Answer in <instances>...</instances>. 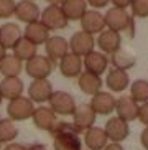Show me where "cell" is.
Here are the masks:
<instances>
[{
    "instance_id": "obj_1",
    "label": "cell",
    "mask_w": 148,
    "mask_h": 150,
    "mask_svg": "<svg viewBox=\"0 0 148 150\" xmlns=\"http://www.w3.org/2000/svg\"><path fill=\"white\" fill-rule=\"evenodd\" d=\"M53 134L54 150H82V142L68 122H56L49 130Z\"/></svg>"
},
{
    "instance_id": "obj_2",
    "label": "cell",
    "mask_w": 148,
    "mask_h": 150,
    "mask_svg": "<svg viewBox=\"0 0 148 150\" xmlns=\"http://www.w3.org/2000/svg\"><path fill=\"white\" fill-rule=\"evenodd\" d=\"M25 71L31 79H48V76L53 71V61L48 56L35 54L31 59L26 61Z\"/></svg>"
},
{
    "instance_id": "obj_3",
    "label": "cell",
    "mask_w": 148,
    "mask_h": 150,
    "mask_svg": "<svg viewBox=\"0 0 148 150\" xmlns=\"http://www.w3.org/2000/svg\"><path fill=\"white\" fill-rule=\"evenodd\" d=\"M48 102H49L48 107L56 115H73L74 109H76L74 97L66 91H53Z\"/></svg>"
},
{
    "instance_id": "obj_4",
    "label": "cell",
    "mask_w": 148,
    "mask_h": 150,
    "mask_svg": "<svg viewBox=\"0 0 148 150\" xmlns=\"http://www.w3.org/2000/svg\"><path fill=\"white\" fill-rule=\"evenodd\" d=\"M105 20V27L107 30L112 31H127L132 28V18L130 15L127 13V10L123 8H117V7H112V8L107 10V13L104 15Z\"/></svg>"
},
{
    "instance_id": "obj_5",
    "label": "cell",
    "mask_w": 148,
    "mask_h": 150,
    "mask_svg": "<svg viewBox=\"0 0 148 150\" xmlns=\"http://www.w3.org/2000/svg\"><path fill=\"white\" fill-rule=\"evenodd\" d=\"M39 22L43 23L49 31H56V30L66 28L68 18L64 17V13H63V10L59 5H48L39 13Z\"/></svg>"
},
{
    "instance_id": "obj_6",
    "label": "cell",
    "mask_w": 148,
    "mask_h": 150,
    "mask_svg": "<svg viewBox=\"0 0 148 150\" xmlns=\"http://www.w3.org/2000/svg\"><path fill=\"white\" fill-rule=\"evenodd\" d=\"M7 112H8V117L15 122V120H26L30 119L33 112H35V106L33 102L28 99V97H17V99H12L7 106Z\"/></svg>"
},
{
    "instance_id": "obj_7",
    "label": "cell",
    "mask_w": 148,
    "mask_h": 150,
    "mask_svg": "<svg viewBox=\"0 0 148 150\" xmlns=\"http://www.w3.org/2000/svg\"><path fill=\"white\" fill-rule=\"evenodd\" d=\"M69 43V51L78 56L84 58L86 54H89L91 51H94V46H96V40H94V35L91 33H86V31H78L71 36Z\"/></svg>"
},
{
    "instance_id": "obj_8",
    "label": "cell",
    "mask_w": 148,
    "mask_h": 150,
    "mask_svg": "<svg viewBox=\"0 0 148 150\" xmlns=\"http://www.w3.org/2000/svg\"><path fill=\"white\" fill-rule=\"evenodd\" d=\"M105 134H107V139L110 142H115V144H120L123 142L128 137L130 134V127H128V122L122 120L120 117H110L107 122H105V127H104Z\"/></svg>"
},
{
    "instance_id": "obj_9",
    "label": "cell",
    "mask_w": 148,
    "mask_h": 150,
    "mask_svg": "<svg viewBox=\"0 0 148 150\" xmlns=\"http://www.w3.org/2000/svg\"><path fill=\"white\" fill-rule=\"evenodd\" d=\"M96 112L92 110V107L89 104H81L76 106L73 112V125L78 130H87V129L94 127L96 124Z\"/></svg>"
},
{
    "instance_id": "obj_10",
    "label": "cell",
    "mask_w": 148,
    "mask_h": 150,
    "mask_svg": "<svg viewBox=\"0 0 148 150\" xmlns=\"http://www.w3.org/2000/svg\"><path fill=\"white\" fill-rule=\"evenodd\" d=\"M97 46H99L100 53L113 54L115 51H118L122 48V36L117 31L104 30V31H100L99 36H97Z\"/></svg>"
},
{
    "instance_id": "obj_11",
    "label": "cell",
    "mask_w": 148,
    "mask_h": 150,
    "mask_svg": "<svg viewBox=\"0 0 148 150\" xmlns=\"http://www.w3.org/2000/svg\"><path fill=\"white\" fill-rule=\"evenodd\" d=\"M44 48H46V56L51 59L53 63L59 61L61 58H64L66 54L69 53V43L66 38L63 36H49L48 41L44 43Z\"/></svg>"
},
{
    "instance_id": "obj_12",
    "label": "cell",
    "mask_w": 148,
    "mask_h": 150,
    "mask_svg": "<svg viewBox=\"0 0 148 150\" xmlns=\"http://www.w3.org/2000/svg\"><path fill=\"white\" fill-rule=\"evenodd\" d=\"M82 66L86 71L92 73V74H97L100 76L102 73L107 71V66H109V58L107 54L100 53V51H91L89 54L82 58Z\"/></svg>"
},
{
    "instance_id": "obj_13",
    "label": "cell",
    "mask_w": 148,
    "mask_h": 150,
    "mask_svg": "<svg viewBox=\"0 0 148 150\" xmlns=\"http://www.w3.org/2000/svg\"><path fill=\"white\" fill-rule=\"evenodd\" d=\"M53 94V86L48 79H33L28 88V99L33 104L38 102H46Z\"/></svg>"
},
{
    "instance_id": "obj_14",
    "label": "cell",
    "mask_w": 148,
    "mask_h": 150,
    "mask_svg": "<svg viewBox=\"0 0 148 150\" xmlns=\"http://www.w3.org/2000/svg\"><path fill=\"white\" fill-rule=\"evenodd\" d=\"M79 22H81V28H82V31L91 33V35H96V33H100V31L105 30L104 15L99 13V12H97V10H94V8L87 10Z\"/></svg>"
},
{
    "instance_id": "obj_15",
    "label": "cell",
    "mask_w": 148,
    "mask_h": 150,
    "mask_svg": "<svg viewBox=\"0 0 148 150\" xmlns=\"http://www.w3.org/2000/svg\"><path fill=\"white\" fill-rule=\"evenodd\" d=\"M115 112L125 122H132L138 117V104L130 96H122L115 99Z\"/></svg>"
},
{
    "instance_id": "obj_16",
    "label": "cell",
    "mask_w": 148,
    "mask_h": 150,
    "mask_svg": "<svg viewBox=\"0 0 148 150\" xmlns=\"http://www.w3.org/2000/svg\"><path fill=\"white\" fill-rule=\"evenodd\" d=\"M89 106L92 107V110L99 115H109L110 112L115 110V97L110 93L105 91H99L97 94L92 96V101Z\"/></svg>"
},
{
    "instance_id": "obj_17",
    "label": "cell",
    "mask_w": 148,
    "mask_h": 150,
    "mask_svg": "<svg viewBox=\"0 0 148 150\" xmlns=\"http://www.w3.org/2000/svg\"><path fill=\"white\" fill-rule=\"evenodd\" d=\"M39 7L31 2V0H22L15 5V17L20 20V22H25L26 25L28 23H33V22H38L39 20Z\"/></svg>"
},
{
    "instance_id": "obj_18",
    "label": "cell",
    "mask_w": 148,
    "mask_h": 150,
    "mask_svg": "<svg viewBox=\"0 0 148 150\" xmlns=\"http://www.w3.org/2000/svg\"><path fill=\"white\" fill-rule=\"evenodd\" d=\"M59 71L64 78H78L82 73V58L69 51L64 58L59 59Z\"/></svg>"
},
{
    "instance_id": "obj_19",
    "label": "cell",
    "mask_w": 148,
    "mask_h": 150,
    "mask_svg": "<svg viewBox=\"0 0 148 150\" xmlns=\"http://www.w3.org/2000/svg\"><path fill=\"white\" fill-rule=\"evenodd\" d=\"M49 30L46 27H44L43 23L39 22H33V23H28L26 25V28L23 30V38L25 40H28L30 43L33 45H44L46 41H48L49 38Z\"/></svg>"
},
{
    "instance_id": "obj_20",
    "label": "cell",
    "mask_w": 148,
    "mask_h": 150,
    "mask_svg": "<svg viewBox=\"0 0 148 150\" xmlns=\"http://www.w3.org/2000/svg\"><path fill=\"white\" fill-rule=\"evenodd\" d=\"M22 38H23V33L17 23L10 22V23H4L0 27V45L5 50L13 48Z\"/></svg>"
},
{
    "instance_id": "obj_21",
    "label": "cell",
    "mask_w": 148,
    "mask_h": 150,
    "mask_svg": "<svg viewBox=\"0 0 148 150\" xmlns=\"http://www.w3.org/2000/svg\"><path fill=\"white\" fill-rule=\"evenodd\" d=\"M31 119H33V124H35L39 130H48V132L54 127V124L58 122L56 114L46 106L36 107L35 112H33V115H31Z\"/></svg>"
},
{
    "instance_id": "obj_22",
    "label": "cell",
    "mask_w": 148,
    "mask_h": 150,
    "mask_svg": "<svg viewBox=\"0 0 148 150\" xmlns=\"http://www.w3.org/2000/svg\"><path fill=\"white\" fill-rule=\"evenodd\" d=\"M105 83H107V86H109V89L112 93H123L128 88V84H130V76L123 69H115V68H112L107 73Z\"/></svg>"
},
{
    "instance_id": "obj_23",
    "label": "cell",
    "mask_w": 148,
    "mask_h": 150,
    "mask_svg": "<svg viewBox=\"0 0 148 150\" xmlns=\"http://www.w3.org/2000/svg\"><path fill=\"white\" fill-rule=\"evenodd\" d=\"M61 10L68 22H79L82 15L87 12V2L86 0H63L61 2Z\"/></svg>"
},
{
    "instance_id": "obj_24",
    "label": "cell",
    "mask_w": 148,
    "mask_h": 150,
    "mask_svg": "<svg viewBox=\"0 0 148 150\" xmlns=\"http://www.w3.org/2000/svg\"><path fill=\"white\" fill-rule=\"evenodd\" d=\"M107 134L102 127H91L87 129L84 134V144L89 150H104V147L107 145Z\"/></svg>"
},
{
    "instance_id": "obj_25",
    "label": "cell",
    "mask_w": 148,
    "mask_h": 150,
    "mask_svg": "<svg viewBox=\"0 0 148 150\" xmlns=\"http://www.w3.org/2000/svg\"><path fill=\"white\" fill-rule=\"evenodd\" d=\"M78 84H79V89H81L84 94L94 96V94H97L100 91V88H102V79H100V76H97V74H92L89 71H82V73L78 76Z\"/></svg>"
},
{
    "instance_id": "obj_26",
    "label": "cell",
    "mask_w": 148,
    "mask_h": 150,
    "mask_svg": "<svg viewBox=\"0 0 148 150\" xmlns=\"http://www.w3.org/2000/svg\"><path fill=\"white\" fill-rule=\"evenodd\" d=\"M23 89H25V86L20 78H4L0 83V94L8 101L20 97L23 94Z\"/></svg>"
},
{
    "instance_id": "obj_27",
    "label": "cell",
    "mask_w": 148,
    "mask_h": 150,
    "mask_svg": "<svg viewBox=\"0 0 148 150\" xmlns=\"http://www.w3.org/2000/svg\"><path fill=\"white\" fill-rule=\"evenodd\" d=\"M0 73L4 74V78H18V74L22 73V61L13 54H7L0 61Z\"/></svg>"
},
{
    "instance_id": "obj_28",
    "label": "cell",
    "mask_w": 148,
    "mask_h": 150,
    "mask_svg": "<svg viewBox=\"0 0 148 150\" xmlns=\"http://www.w3.org/2000/svg\"><path fill=\"white\" fill-rule=\"evenodd\" d=\"M36 48H38L36 45H33L28 40L22 38L12 50H13V56L15 58H18L20 61H28V59H31L36 54Z\"/></svg>"
},
{
    "instance_id": "obj_29",
    "label": "cell",
    "mask_w": 148,
    "mask_h": 150,
    "mask_svg": "<svg viewBox=\"0 0 148 150\" xmlns=\"http://www.w3.org/2000/svg\"><path fill=\"white\" fill-rule=\"evenodd\" d=\"M110 61H112V64H113L115 69L127 71L128 68H132L133 64H135V56L120 48L118 51H115L113 54H110Z\"/></svg>"
},
{
    "instance_id": "obj_30",
    "label": "cell",
    "mask_w": 148,
    "mask_h": 150,
    "mask_svg": "<svg viewBox=\"0 0 148 150\" xmlns=\"http://www.w3.org/2000/svg\"><path fill=\"white\" fill-rule=\"evenodd\" d=\"M130 97L137 104L148 102V81L147 79H137L130 84Z\"/></svg>"
},
{
    "instance_id": "obj_31",
    "label": "cell",
    "mask_w": 148,
    "mask_h": 150,
    "mask_svg": "<svg viewBox=\"0 0 148 150\" xmlns=\"http://www.w3.org/2000/svg\"><path fill=\"white\" fill-rule=\"evenodd\" d=\"M18 135V129L12 119H0V144H10Z\"/></svg>"
},
{
    "instance_id": "obj_32",
    "label": "cell",
    "mask_w": 148,
    "mask_h": 150,
    "mask_svg": "<svg viewBox=\"0 0 148 150\" xmlns=\"http://www.w3.org/2000/svg\"><path fill=\"white\" fill-rule=\"evenodd\" d=\"M132 13L137 18H147L148 17V0H132L130 4Z\"/></svg>"
},
{
    "instance_id": "obj_33",
    "label": "cell",
    "mask_w": 148,
    "mask_h": 150,
    "mask_svg": "<svg viewBox=\"0 0 148 150\" xmlns=\"http://www.w3.org/2000/svg\"><path fill=\"white\" fill-rule=\"evenodd\" d=\"M15 0H0V18H8L15 13Z\"/></svg>"
},
{
    "instance_id": "obj_34",
    "label": "cell",
    "mask_w": 148,
    "mask_h": 150,
    "mask_svg": "<svg viewBox=\"0 0 148 150\" xmlns=\"http://www.w3.org/2000/svg\"><path fill=\"white\" fill-rule=\"evenodd\" d=\"M138 119L145 127H148V102H143L138 106Z\"/></svg>"
},
{
    "instance_id": "obj_35",
    "label": "cell",
    "mask_w": 148,
    "mask_h": 150,
    "mask_svg": "<svg viewBox=\"0 0 148 150\" xmlns=\"http://www.w3.org/2000/svg\"><path fill=\"white\" fill-rule=\"evenodd\" d=\"M87 5H91L94 10H99V8H104L110 4V0H86Z\"/></svg>"
},
{
    "instance_id": "obj_36",
    "label": "cell",
    "mask_w": 148,
    "mask_h": 150,
    "mask_svg": "<svg viewBox=\"0 0 148 150\" xmlns=\"http://www.w3.org/2000/svg\"><path fill=\"white\" fill-rule=\"evenodd\" d=\"M113 4V7H117V8H123L127 10V7H130L132 0H110Z\"/></svg>"
},
{
    "instance_id": "obj_37",
    "label": "cell",
    "mask_w": 148,
    "mask_h": 150,
    "mask_svg": "<svg viewBox=\"0 0 148 150\" xmlns=\"http://www.w3.org/2000/svg\"><path fill=\"white\" fill-rule=\"evenodd\" d=\"M4 150H26V147L23 144H17V142H10L5 145Z\"/></svg>"
},
{
    "instance_id": "obj_38",
    "label": "cell",
    "mask_w": 148,
    "mask_h": 150,
    "mask_svg": "<svg viewBox=\"0 0 148 150\" xmlns=\"http://www.w3.org/2000/svg\"><path fill=\"white\" fill-rule=\"evenodd\" d=\"M140 142H142L143 149L148 150V127H145V130L142 132V135H140Z\"/></svg>"
},
{
    "instance_id": "obj_39",
    "label": "cell",
    "mask_w": 148,
    "mask_h": 150,
    "mask_svg": "<svg viewBox=\"0 0 148 150\" xmlns=\"http://www.w3.org/2000/svg\"><path fill=\"white\" fill-rule=\"evenodd\" d=\"M104 150H123V147L120 144H115V142H110L104 147Z\"/></svg>"
},
{
    "instance_id": "obj_40",
    "label": "cell",
    "mask_w": 148,
    "mask_h": 150,
    "mask_svg": "<svg viewBox=\"0 0 148 150\" xmlns=\"http://www.w3.org/2000/svg\"><path fill=\"white\" fill-rule=\"evenodd\" d=\"M26 150H46V147L41 145V144H33V145L26 147Z\"/></svg>"
},
{
    "instance_id": "obj_41",
    "label": "cell",
    "mask_w": 148,
    "mask_h": 150,
    "mask_svg": "<svg viewBox=\"0 0 148 150\" xmlns=\"http://www.w3.org/2000/svg\"><path fill=\"white\" fill-rule=\"evenodd\" d=\"M5 56H7V50H5L4 46H2V45H0V61H2V59H4Z\"/></svg>"
},
{
    "instance_id": "obj_42",
    "label": "cell",
    "mask_w": 148,
    "mask_h": 150,
    "mask_svg": "<svg viewBox=\"0 0 148 150\" xmlns=\"http://www.w3.org/2000/svg\"><path fill=\"white\" fill-rule=\"evenodd\" d=\"M46 2H48L49 5H61L63 0H46Z\"/></svg>"
},
{
    "instance_id": "obj_43",
    "label": "cell",
    "mask_w": 148,
    "mask_h": 150,
    "mask_svg": "<svg viewBox=\"0 0 148 150\" xmlns=\"http://www.w3.org/2000/svg\"><path fill=\"white\" fill-rule=\"evenodd\" d=\"M2 101H4V97H2V94H0V104H2Z\"/></svg>"
},
{
    "instance_id": "obj_44",
    "label": "cell",
    "mask_w": 148,
    "mask_h": 150,
    "mask_svg": "<svg viewBox=\"0 0 148 150\" xmlns=\"http://www.w3.org/2000/svg\"><path fill=\"white\" fill-rule=\"evenodd\" d=\"M0 145H2V144H0Z\"/></svg>"
},
{
    "instance_id": "obj_45",
    "label": "cell",
    "mask_w": 148,
    "mask_h": 150,
    "mask_svg": "<svg viewBox=\"0 0 148 150\" xmlns=\"http://www.w3.org/2000/svg\"><path fill=\"white\" fill-rule=\"evenodd\" d=\"M31 2H33V0H31Z\"/></svg>"
}]
</instances>
